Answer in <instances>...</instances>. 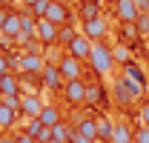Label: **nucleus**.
Instances as JSON below:
<instances>
[{
	"label": "nucleus",
	"mask_w": 149,
	"mask_h": 143,
	"mask_svg": "<svg viewBox=\"0 0 149 143\" xmlns=\"http://www.w3.org/2000/svg\"><path fill=\"white\" fill-rule=\"evenodd\" d=\"M89 63H92L95 74H109L112 66H115V57H112V46L103 43V40H92V54H89Z\"/></svg>",
	"instance_id": "1"
},
{
	"label": "nucleus",
	"mask_w": 149,
	"mask_h": 143,
	"mask_svg": "<svg viewBox=\"0 0 149 143\" xmlns=\"http://www.w3.org/2000/svg\"><path fill=\"white\" fill-rule=\"evenodd\" d=\"M86 89H89V83H83L80 77L63 83V97H66V103H69V106H80V103H86Z\"/></svg>",
	"instance_id": "2"
},
{
	"label": "nucleus",
	"mask_w": 149,
	"mask_h": 143,
	"mask_svg": "<svg viewBox=\"0 0 149 143\" xmlns=\"http://www.w3.org/2000/svg\"><path fill=\"white\" fill-rule=\"evenodd\" d=\"M43 66H46V60H43L40 52H23L17 57V69L23 72V74H40Z\"/></svg>",
	"instance_id": "3"
},
{
	"label": "nucleus",
	"mask_w": 149,
	"mask_h": 143,
	"mask_svg": "<svg viewBox=\"0 0 149 143\" xmlns=\"http://www.w3.org/2000/svg\"><path fill=\"white\" fill-rule=\"evenodd\" d=\"M37 40L46 43V46H57V40H60V26L52 23L49 17H40L37 20Z\"/></svg>",
	"instance_id": "4"
},
{
	"label": "nucleus",
	"mask_w": 149,
	"mask_h": 143,
	"mask_svg": "<svg viewBox=\"0 0 149 143\" xmlns=\"http://www.w3.org/2000/svg\"><path fill=\"white\" fill-rule=\"evenodd\" d=\"M83 35L89 37V40H103V37L109 35V23H106V17H100V15H95V17L83 20Z\"/></svg>",
	"instance_id": "5"
},
{
	"label": "nucleus",
	"mask_w": 149,
	"mask_h": 143,
	"mask_svg": "<svg viewBox=\"0 0 149 143\" xmlns=\"http://www.w3.org/2000/svg\"><path fill=\"white\" fill-rule=\"evenodd\" d=\"M66 52L72 54V57H77V60H89V54H92V40L80 32V35H74L72 40H69Z\"/></svg>",
	"instance_id": "6"
},
{
	"label": "nucleus",
	"mask_w": 149,
	"mask_h": 143,
	"mask_svg": "<svg viewBox=\"0 0 149 143\" xmlns=\"http://www.w3.org/2000/svg\"><path fill=\"white\" fill-rule=\"evenodd\" d=\"M115 17L120 23H138L141 12H138L135 0H115Z\"/></svg>",
	"instance_id": "7"
},
{
	"label": "nucleus",
	"mask_w": 149,
	"mask_h": 143,
	"mask_svg": "<svg viewBox=\"0 0 149 143\" xmlns=\"http://www.w3.org/2000/svg\"><path fill=\"white\" fill-rule=\"evenodd\" d=\"M40 80H43V86L46 89H52V92H57V89H63V74H60V69H57V63H46L43 66V72H40Z\"/></svg>",
	"instance_id": "8"
},
{
	"label": "nucleus",
	"mask_w": 149,
	"mask_h": 143,
	"mask_svg": "<svg viewBox=\"0 0 149 143\" xmlns=\"http://www.w3.org/2000/svg\"><path fill=\"white\" fill-rule=\"evenodd\" d=\"M46 17L52 20V23H57V26H66V23H72V9H69V3L52 0V6H49Z\"/></svg>",
	"instance_id": "9"
},
{
	"label": "nucleus",
	"mask_w": 149,
	"mask_h": 143,
	"mask_svg": "<svg viewBox=\"0 0 149 143\" xmlns=\"http://www.w3.org/2000/svg\"><path fill=\"white\" fill-rule=\"evenodd\" d=\"M57 69H60V74H63L66 83H69V80H77V77H80V60L66 52L60 60H57Z\"/></svg>",
	"instance_id": "10"
},
{
	"label": "nucleus",
	"mask_w": 149,
	"mask_h": 143,
	"mask_svg": "<svg viewBox=\"0 0 149 143\" xmlns=\"http://www.w3.org/2000/svg\"><path fill=\"white\" fill-rule=\"evenodd\" d=\"M23 100H20V117H40V112H43V100L37 97V94H20Z\"/></svg>",
	"instance_id": "11"
},
{
	"label": "nucleus",
	"mask_w": 149,
	"mask_h": 143,
	"mask_svg": "<svg viewBox=\"0 0 149 143\" xmlns=\"http://www.w3.org/2000/svg\"><path fill=\"white\" fill-rule=\"evenodd\" d=\"M20 26H23V15H17V12H9V17H6V23H3V37L6 40H17L20 37Z\"/></svg>",
	"instance_id": "12"
},
{
	"label": "nucleus",
	"mask_w": 149,
	"mask_h": 143,
	"mask_svg": "<svg viewBox=\"0 0 149 143\" xmlns=\"http://www.w3.org/2000/svg\"><path fill=\"white\" fill-rule=\"evenodd\" d=\"M74 129H77V135H83V137L97 143V117H80L74 123Z\"/></svg>",
	"instance_id": "13"
},
{
	"label": "nucleus",
	"mask_w": 149,
	"mask_h": 143,
	"mask_svg": "<svg viewBox=\"0 0 149 143\" xmlns=\"http://www.w3.org/2000/svg\"><path fill=\"white\" fill-rule=\"evenodd\" d=\"M20 120V112H15V109H9L3 100H0V132H9L12 126Z\"/></svg>",
	"instance_id": "14"
},
{
	"label": "nucleus",
	"mask_w": 149,
	"mask_h": 143,
	"mask_svg": "<svg viewBox=\"0 0 149 143\" xmlns=\"http://www.w3.org/2000/svg\"><path fill=\"white\" fill-rule=\"evenodd\" d=\"M123 77H126V80H132V83H141V86L146 89V74H143V69H141L135 60L123 63Z\"/></svg>",
	"instance_id": "15"
},
{
	"label": "nucleus",
	"mask_w": 149,
	"mask_h": 143,
	"mask_svg": "<svg viewBox=\"0 0 149 143\" xmlns=\"http://www.w3.org/2000/svg\"><path fill=\"white\" fill-rule=\"evenodd\" d=\"M74 135H77V129H74V126H69L66 120H60L57 126H52V137H57V140H63V143H72Z\"/></svg>",
	"instance_id": "16"
},
{
	"label": "nucleus",
	"mask_w": 149,
	"mask_h": 143,
	"mask_svg": "<svg viewBox=\"0 0 149 143\" xmlns=\"http://www.w3.org/2000/svg\"><path fill=\"white\" fill-rule=\"evenodd\" d=\"M112 143H135V132L123 120L115 123V132H112Z\"/></svg>",
	"instance_id": "17"
},
{
	"label": "nucleus",
	"mask_w": 149,
	"mask_h": 143,
	"mask_svg": "<svg viewBox=\"0 0 149 143\" xmlns=\"http://www.w3.org/2000/svg\"><path fill=\"white\" fill-rule=\"evenodd\" d=\"M112 132H115V123L109 117H97V143H112Z\"/></svg>",
	"instance_id": "18"
},
{
	"label": "nucleus",
	"mask_w": 149,
	"mask_h": 143,
	"mask_svg": "<svg viewBox=\"0 0 149 143\" xmlns=\"http://www.w3.org/2000/svg\"><path fill=\"white\" fill-rule=\"evenodd\" d=\"M115 100H118L120 106L135 103V94L129 92V86H126V80H123V77H120V80H118V86H115Z\"/></svg>",
	"instance_id": "19"
},
{
	"label": "nucleus",
	"mask_w": 149,
	"mask_h": 143,
	"mask_svg": "<svg viewBox=\"0 0 149 143\" xmlns=\"http://www.w3.org/2000/svg\"><path fill=\"white\" fill-rule=\"evenodd\" d=\"M40 120L52 129V126H57L60 120H63V115H60V109H57V106H43V112H40Z\"/></svg>",
	"instance_id": "20"
},
{
	"label": "nucleus",
	"mask_w": 149,
	"mask_h": 143,
	"mask_svg": "<svg viewBox=\"0 0 149 143\" xmlns=\"http://www.w3.org/2000/svg\"><path fill=\"white\" fill-rule=\"evenodd\" d=\"M43 129H46V123H43L40 117H23V132H29L35 140L43 135Z\"/></svg>",
	"instance_id": "21"
},
{
	"label": "nucleus",
	"mask_w": 149,
	"mask_h": 143,
	"mask_svg": "<svg viewBox=\"0 0 149 143\" xmlns=\"http://www.w3.org/2000/svg\"><path fill=\"white\" fill-rule=\"evenodd\" d=\"M129 49H132V46H126V43H115V46H112V57H115V63H120V66L129 63V60H132V57H129Z\"/></svg>",
	"instance_id": "22"
},
{
	"label": "nucleus",
	"mask_w": 149,
	"mask_h": 143,
	"mask_svg": "<svg viewBox=\"0 0 149 143\" xmlns=\"http://www.w3.org/2000/svg\"><path fill=\"white\" fill-rule=\"evenodd\" d=\"M97 15V3L95 0H83L80 3V20H89V17H95Z\"/></svg>",
	"instance_id": "23"
},
{
	"label": "nucleus",
	"mask_w": 149,
	"mask_h": 143,
	"mask_svg": "<svg viewBox=\"0 0 149 143\" xmlns=\"http://www.w3.org/2000/svg\"><path fill=\"white\" fill-rule=\"evenodd\" d=\"M49 6H52V0H37V3L32 6V9H29V12H32V15H35V17L40 20V17H46V12H49Z\"/></svg>",
	"instance_id": "24"
},
{
	"label": "nucleus",
	"mask_w": 149,
	"mask_h": 143,
	"mask_svg": "<svg viewBox=\"0 0 149 143\" xmlns=\"http://www.w3.org/2000/svg\"><path fill=\"white\" fill-rule=\"evenodd\" d=\"M77 35L72 29V23H66V26H60V40H57V46H69V40Z\"/></svg>",
	"instance_id": "25"
},
{
	"label": "nucleus",
	"mask_w": 149,
	"mask_h": 143,
	"mask_svg": "<svg viewBox=\"0 0 149 143\" xmlns=\"http://www.w3.org/2000/svg\"><path fill=\"white\" fill-rule=\"evenodd\" d=\"M100 94H103V92H100V86H97V83H89V89H86V100H89V103H95V100H100Z\"/></svg>",
	"instance_id": "26"
},
{
	"label": "nucleus",
	"mask_w": 149,
	"mask_h": 143,
	"mask_svg": "<svg viewBox=\"0 0 149 143\" xmlns=\"http://www.w3.org/2000/svg\"><path fill=\"white\" fill-rule=\"evenodd\" d=\"M135 143H149V126L146 123L141 129H135Z\"/></svg>",
	"instance_id": "27"
},
{
	"label": "nucleus",
	"mask_w": 149,
	"mask_h": 143,
	"mask_svg": "<svg viewBox=\"0 0 149 143\" xmlns=\"http://www.w3.org/2000/svg\"><path fill=\"white\" fill-rule=\"evenodd\" d=\"M135 26H138V32H141V35H149V15H141Z\"/></svg>",
	"instance_id": "28"
},
{
	"label": "nucleus",
	"mask_w": 149,
	"mask_h": 143,
	"mask_svg": "<svg viewBox=\"0 0 149 143\" xmlns=\"http://www.w3.org/2000/svg\"><path fill=\"white\" fill-rule=\"evenodd\" d=\"M15 143H37V140L29 135V132H23V129H20L17 135H15Z\"/></svg>",
	"instance_id": "29"
},
{
	"label": "nucleus",
	"mask_w": 149,
	"mask_h": 143,
	"mask_svg": "<svg viewBox=\"0 0 149 143\" xmlns=\"http://www.w3.org/2000/svg\"><path fill=\"white\" fill-rule=\"evenodd\" d=\"M9 66H15V60H9L6 54H0V74H9Z\"/></svg>",
	"instance_id": "30"
},
{
	"label": "nucleus",
	"mask_w": 149,
	"mask_h": 143,
	"mask_svg": "<svg viewBox=\"0 0 149 143\" xmlns=\"http://www.w3.org/2000/svg\"><path fill=\"white\" fill-rule=\"evenodd\" d=\"M135 6H138L141 15H149V0H135Z\"/></svg>",
	"instance_id": "31"
},
{
	"label": "nucleus",
	"mask_w": 149,
	"mask_h": 143,
	"mask_svg": "<svg viewBox=\"0 0 149 143\" xmlns=\"http://www.w3.org/2000/svg\"><path fill=\"white\" fill-rule=\"evenodd\" d=\"M72 143H95V140H89V137H83V135H74V140Z\"/></svg>",
	"instance_id": "32"
},
{
	"label": "nucleus",
	"mask_w": 149,
	"mask_h": 143,
	"mask_svg": "<svg viewBox=\"0 0 149 143\" xmlns=\"http://www.w3.org/2000/svg\"><path fill=\"white\" fill-rule=\"evenodd\" d=\"M0 143H15V135H0Z\"/></svg>",
	"instance_id": "33"
},
{
	"label": "nucleus",
	"mask_w": 149,
	"mask_h": 143,
	"mask_svg": "<svg viewBox=\"0 0 149 143\" xmlns=\"http://www.w3.org/2000/svg\"><path fill=\"white\" fill-rule=\"evenodd\" d=\"M20 3H23V9H26V12H29V9H32V6H35L37 0H20Z\"/></svg>",
	"instance_id": "34"
},
{
	"label": "nucleus",
	"mask_w": 149,
	"mask_h": 143,
	"mask_svg": "<svg viewBox=\"0 0 149 143\" xmlns=\"http://www.w3.org/2000/svg\"><path fill=\"white\" fill-rule=\"evenodd\" d=\"M49 143H63V140H57V137H52V140H49Z\"/></svg>",
	"instance_id": "35"
},
{
	"label": "nucleus",
	"mask_w": 149,
	"mask_h": 143,
	"mask_svg": "<svg viewBox=\"0 0 149 143\" xmlns=\"http://www.w3.org/2000/svg\"><path fill=\"white\" fill-rule=\"evenodd\" d=\"M0 86H3V74H0Z\"/></svg>",
	"instance_id": "36"
},
{
	"label": "nucleus",
	"mask_w": 149,
	"mask_h": 143,
	"mask_svg": "<svg viewBox=\"0 0 149 143\" xmlns=\"http://www.w3.org/2000/svg\"><path fill=\"white\" fill-rule=\"evenodd\" d=\"M3 3H6V0H0V9H3Z\"/></svg>",
	"instance_id": "37"
},
{
	"label": "nucleus",
	"mask_w": 149,
	"mask_h": 143,
	"mask_svg": "<svg viewBox=\"0 0 149 143\" xmlns=\"http://www.w3.org/2000/svg\"><path fill=\"white\" fill-rule=\"evenodd\" d=\"M60 3H69V0H60Z\"/></svg>",
	"instance_id": "38"
},
{
	"label": "nucleus",
	"mask_w": 149,
	"mask_h": 143,
	"mask_svg": "<svg viewBox=\"0 0 149 143\" xmlns=\"http://www.w3.org/2000/svg\"><path fill=\"white\" fill-rule=\"evenodd\" d=\"M0 40H6V37H3V35H0Z\"/></svg>",
	"instance_id": "39"
}]
</instances>
